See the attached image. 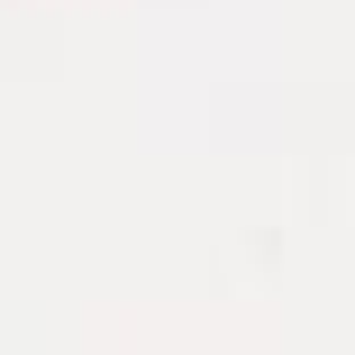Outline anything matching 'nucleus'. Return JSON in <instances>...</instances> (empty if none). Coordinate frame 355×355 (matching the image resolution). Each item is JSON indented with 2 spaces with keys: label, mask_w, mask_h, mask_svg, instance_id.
<instances>
[]
</instances>
